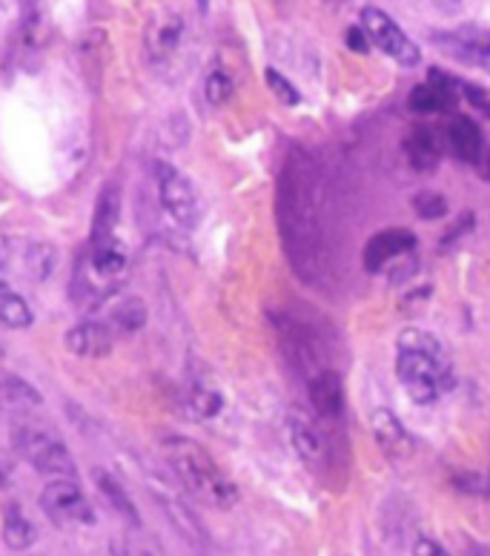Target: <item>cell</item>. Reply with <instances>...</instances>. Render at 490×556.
<instances>
[{
	"label": "cell",
	"instance_id": "44dd1931",
	"mask_svg": "<svg viewBox=\"0 0 490 556\" xmlns=\"http://www.w3.org/2000/svg\"><path fill=\"white\" fill-rule=\"evenodd\" d=\"M147 316H150V311H147V302H143V299H138V295H127V299H121V302L112 304L106 325H110L112 336L115 333L133 336V333H138V330H143V325H147Z\"/></svg>",
	"mask_w": 490,
	"mask_h": 556
},
{
	"label": "cell",
	"instance_id": "d590c367",
	"mask_svg": "<svg viewBox=\"0 0 490 556\" xmlns=\"http://www.w3.org/2000/svg\"><path fill=\"white\" fill-rule=\"evenodd\" d=\"M485 493H488V500H490V473H488V479H485Z\"/></svg>",
	"mask_w": 490,
	"mask_h": 556
},
{
	"label": "cell",
	"instance_id": "4dcf8cb0",
	"mask_svg": "<svg viewBox=\"0 0 490 556\" xmlns=\"http://www.w3.org/2000/svg\"><path fill=\"white\" fill-rule=\"evenodd\" d=\"M470 227H474V213H462L458 218H453L451 227L442 232V247L456 244V241L462 239L467 230H470Z\"/></svg>",
	"mask_w": 490,
	"mask_h": 556
},
{
	"label": "cell",
	"instance_id": "4316f807",
	"mask_svg": "<svg viewBox=\"0 0 490 556\" xmlns=\"http://www.w3.org/2000/svg\"><path fill=\"white\" fill-rule=\"evenodd\" d=\"M233 92H236V80H233V75H229L227 70H222V66H215L204 80L206 101L213 106H222L233 98Z\"/></svg>",
	"mask_w": 490,
	"mask_h": 556
},
{
	"label": "cell",
	"instance_id": "8fae6325",
	"mask_svg": "<svg viewBox=\"0 0 490 556\" xmlns=\"http://www.w3.org/2000/svg\"><path fill=\"white\" fill-rule=\"evenodd\" d=\"M413 112L419 115H439V112H453L458 104V78L451 72H442L439 66L427 72V80L411 89L407 98Z\"/></svg>",
	"mask_w": 490,
	"mask_h": 556
},
{
	"label": "cell",
	"instance_id": "ffe728a7",
	"mask_svg": "<svg viewBox=\"0 0 490 556\" xmlns=\"http://www.w3.org/2000/svg\"><path fill=\"white\" fill-rule=\"evenodd\" d=\"M40 405H43V396L26 379L12 374H0V410L21 414V410H33V407Z\"/></svg>",
	"mask_w": 490,
	"mask_h": 556
},
{
	"label": "cell",
	"instance_id": "7402d4cb",
	"mask_svg": "<svg viewBox=\"0 0 490 556\" xmlns=\"http://www.w3.org/2000/svg\"><path fill=\"white\" fill-rule=\"evenodd\" d=\"M35 525L15 500L3 502V540L12 551H26L35 542Z\"/></svg>",
	"mask_w": 490,
	"mask_h": 556
},
{
	"label": "cell",
	"instance_id": "5b68a950",
	"mask_svg": "<svg viewBox=\"0 0 490 556\" xmlns=\"http://www.w3.org/2000/svg\"><path fill=\"white\" fill-rule=\"evenodd\" d=\"M269 321H273V330H276L278 348L285 353V362L299 379H304V384L313 376L322 374L325 367H330L325 365V353H322V344H318L316 333L301 318L278 311L269 313Z\"/></svg>",
	"mask_w": 490,
	"mask_h": 556
},
{
	"label": "cell",
	"instance_id": "836d02e7",
	"mask_svg": "<svg viewBox=\"0 0 490 556\" xmlns=\"http://www.w3.org/2000/svg\"><path fill=\"white\" fill-rule=\"evenodd\" d=\"M3 488H7V470L0 468V491H3Z\"/></svg>",
	"mask_w": 490,
	"mask_h": 556
},
{
	"label": "cell",
	"instance_id": "83f0119b",
	"mask_svg": "<svg viewBox=\"0 0 490 556\" xmlns=\"http://www.w3.org/2000/svg\"><path fill=\"white\" fill-rule=\"evenodd\" d=\"M413 213L425 218V222H439L448 215V199H444L442 192L436 190H422L413 195Z\"/></svg>",
	"mask_w": 490,
	"mask_h": 556
},
{
	"label": "cell",
	"instance_id": "8d00e7d4",
	"mask_svg": "<svg viewBox=\"0 0 490 556\" xmlns=\"http://www.w3.org/2000/svg\"><path fill=\"white\" fill-rule=\"evenodd\" d=\"M0 356H3V344H0Z\"/></svg>",
	"mask_w": 490,
	"mask_h": 556
},
{
	"label": "cell",
	"instance_id": "6da1fadb",
	"mask_svg": "<svg viewBox=\"0 0 490 556\" xmlns=\"http://www.w3.org/2000/svg\"><path fill=\"white\" fill-rule=\"evenodd\" d=\"M278 236L290 267L304 285H318L330 267L325 227V178L304 147L285 152L276 184Z\"/></svg>",
	"mask_w": 490,
	"mask_h": 556
},
{
	"label": "cell",
	"instance_id": "603a6c76",
	"mask_svg": "<svg viewBox=\"0 0 490 556\" xmlns=\"http://www.w3.org/2000/svg\"><path fill=\"white\" fill-rule=\"evenodd\" d=\"M112 556H166L164 545L141 525H129L127 531L118 533L112 542Z\"/></svg>",
	"mask_w": 490,
	"mask_h": 556
},
{
	"label": "cell",
	"instance_id": "4fadbf2b",
	"mask_svg": "<svg viewBox=\"0 0 490 556\" xmlns=\"http://www.w3.org/2000/svg\"><path fill=\"white\" fill-rule=\"evenodd\" d=\"M307 396L313 416L330 421V425H339L341 416H344V382H341L336 367H325L322 374L310 379Z\"/></svg>",
	"mask_w": 490,
	"mask_h": 556
},
{
	"label": "cell",
	"instance_id": "5bb4252c",
	"mask_svg": "<svg viewBox=\"0 0 490 556\" xmlns=\"http://www.w3.org/2000/svg\"><path fill=\"white\" fill-rule=\"evenodd\" d=\"M184 38V17L175 15V12H159L152 17L150 26H147V55L150 61L161 64V61H169V58L178 52Z\"/></svg>",
	"mask_w": 490,
	"mask_h": 556
},
{
	"label": "cell",
	"instance_id": "484cf974",
	"mask_svg": "<svg viewBox=\"0 0 490 556\" xmlns=\"http://www.w3.org/2000/svg\"><path fill=\"white\" fill-rule=\"evenodd\" d=\"M187 407L198 419H213V416L222 414L224 399L218 390L206 388V384H192L190 393H187Z\"/></svg>",
	"mask_w": 490,
	"mask_h": 556
},
{
	"label": "cell",
	"instance_id": "52a82bcc",
	"mask_svg": "<svg viewBox=\"0 0 490 556\" xmlns=\"http://www.w3.org/2000/svg\"><path fill=\"white\" fill-rule=\"evenodd\" d=\"M155 184H159L161 207L166 210V215L178 227L192 230V227L201 224V218H204V201H201V192H198L196 184L181 169L166 164V161H159L155 164Z\"/></svg>",
	"mask_w": 490,
	"mask_h": 556
},
{
	"label": "cell",
	"instance_id": "f1b7e54d",
	"mask_svg": "<svg viewBox=\"0 0 490 556\" xmlns=\"http://www.w3.org/2000/svg\"><path fill=\"white\" fill-rule=\"evenodd\" d=\"M264 78H267L269 92H273V96H276L278 101H281V104H285V106H296V104H299L301 92L293 87V84H290V80L285 78V75H281V72H278V70H267V72H264Z\"/></svg>",
	"mask_w": 490,
	"mask_h": 556
},
{
	"label": "cell",
	"instance_id": "cb8c5ba5",
	"mask_svg": "<svg viewBox=\"0 0 490 556\" xmlns=\"http://www.w3.org/2000/svg\"><path fill=\"white\" fill-rule=\"evenodd\" d=\"M96 485L98 491H101L103 502L110 505L118 517L127 519L129 525H141V519H138V508H135L133 496H129L127 491H124V485H121L118 479L112 477V473H106V470H98L96 473Z\"/></svg>",
	"mask_w": 490,
	"mask_h": 556
},
{
	"label": "cell",
	"instance_id": "d6a6232c",
	"mask_svg": "<svg viewBox=\"0 0 490 556\" xmlns=\"http://www.w3.org/2000/svg\"><path fill=\"white\" fill-rule=\"evenodd\" d=\"M344 40H348L350 49H356V52H362V55L370 49V40H367L362 26H350L348 33H344Z\"/></svg>",
	"mask_w": 490,
	"mask_h": 556
},
{
	"label": "cell",
	"instance_id": "ba28073f",
	"mask_svg": "<svg viewBox=\"0 0 490 556\" xmlns=\"http://www.w3.org/2000/svg\"><path fill=\"white\" fill-rule=\"evenodd\" d=\"M40 508L49 522L72 531V528H87L96 522V510L89 505L87 493L80 491L75 479H55L40 493Z\"/></svg>",
	"mask_w": 490,
	"mask_h": 556
},
{
	"label": "cell",
	"instance_id": "2e32d148",
	"mask_svg": "<svg viewBox=\"0 0 490 556\" xmlns=\"http://www.w3.org/2000/svg\"><path fill=\"white\" fill-rule=\"evenodd\" d=\"M370 430L376 445L381 447V453L393 462H404L413 453V437L407 433V428L402 425V419L390 410H376L370 419Z\"/></svg>",
	"mask_w": 490,
	"mask_h": 556
},
{
	"label": "cell",
	"instance_id": "8992f818",
	"mask_svg": "<svg viewBox=\"0 0 490 556\" xmlns=\"http://www.w3.org/2000/svg\"><path fill=\"white\" fill-rule=\"evenodd\" d=\"M339 425L322 421L313 414H301L293 410L290 414V442H293L299 459L304 462V468H310L316 477H325L332 470L336 462V442H332V430Z\"/></svg>",
	"mask_w": 490,
	"mask_h": 556
},
{
	"label": "cell",
	"instance_id": "f546056e",
	"mask_svg": "<svg viewBox=\"0 0 490 556\" xmlns=\"http://www.w3.org/2000/svg\"><path fill=\"white\" fill-rule=\"evenodd\" d=\"M458 98H465L467 104L474 106L479 115L490 118V89L488 87H476V84L458 80Z\"/></svg>",
	"mask_w": 490,
	"mask_h": 556
},
{
	"label": "cell",
	"instance_id": "9a60e30c",
	"mask_svg": "<svg viewBox=\"0 0 490 556\" xmlns=\"http://www.w3.org/2000/svg\"><path fill=\"white\" fill-rule=\"evenodd\" d=\"M444 141H448V150L465 164H479V161H485V152H488L482 129L476 127V121H470L467 115H451L448 118Z\"/></svg>",
	"mask_w": 490,
	"mask_h": 556
},
{
	"label": "cell",
	"instance_id": "3957f363",
	"mask_svg": "<svg viewBox=\"0 0 490 556\" xmlns=\"http://www.w3.org/2000/svg\"><path fill=\"white\" fill-rule=\"evenodd\" d=\"M166 465L173 468L175 479L181 482L187 491L201 500L210 508H233L238 502L236 482L222 470V465L198 445L190 437H164L161 442Z\"/></svg>",
	"mask_w": 490,
	"mask_h": 556
},
{
	"label": "cell",
	"instance_id": "9c48e42d",
	"mask_svg": "<svg viewBox=\"0 0 490 556\" xmlns=\"http://www.w3.org/2000/svg\"><path fill=\"white\" fill-rule=\"evenodd\" d=\"M362 29L370 43H376V47L385 52V55L393 58V61H399L402 66L419 64V58H422L419 47L413 43L411 35L404 33L402 26L395 24L393 17H390L385 9L364 7L362 9Z\"/></svg>",
	"mask_w": 490,
	"mask_h": 556
},
{
	"label": "cell",
	"instance_id": "7c38bea8",
	"mask_svg": "<svg viewBox=\"0 0 490 556\" xmlns=\"http://www.w3.org/2000/svg\"><path fill=\"white\" fill-rule=\"evenodd\" d=\"M416 247V236L407 227H388V230L373 232L370 239L364 241L362 264L367 273L385 270L390 262L402 258Z\"/></svg>",
	"mask_w": 490,
	"mask_h": 556
},
{
	"label": "cell",
	"instance_id": "e575fe53",
	"mask_svg": "<svg viewBox=\"0 0 490 556\" xmlns=\"http://www.w3.org/2000/svg\"><path fill=\"white\" fill-rule=\"evenodd\" d=\"M485 173H488V178H490V150L485 152Z\"/></svg>",
	"mask_w": 490,
	"mask_h": 556
},
{
	"label": "cell",
	"instance_id": "7a4b0ae2",
	"mask_svg": "<svg viewBox=\"0 0 490 556\" xmlns=\"http://www.w3.org/2000/svg\"><path fill=\"white\" fill-rule=\"evenodd\" d=\"M395 379L416 405H434L453 388V362L430 330L407 327L395 339Z\"/></svg>",
	"mask_w": 490,
	"mask_h": 556
},
{
	"label": "cell",
	"instance_id": "30bf717a",
	"mask_svg": "<svg viewBox=\"0 0 490 556\" xmlns=\"http://www.w3.org/2000/svg\"><path fill=\"white\" fill-rule=\"evenodd\" d=\"M430 40H434V47L439 52L451 55L458 64L490 72V29H482V26H458V29L434 33Z\"/></svg>",
	"mask_w": 490,
	"mask_h": 556
},
{
	"label": "cell",
	"instance_id": "1f68e13d",
	"mask_svg": "<svg viewBox=\"0 0 490 556\" xmlns=\"http://www.w3.org/2000/svg\"><path fill=\"white\" fill-rule=\"evenodd\" d=\"M413 556H451V554H448L439 542L430 540V536H422V540H416V545H413Z\"/></svg>",
	"mask_w": 490,
	"mask_h": 556
},
{
	"label": "cell",
	"instance_id": "ac0fdd59",
	"mask_svg": "<svg viewBox=\"0 0 490 556\" xmlns=\"http://www.w3.org/2000/svg\"><path fill=\"white\" fill-rule=\"evenodd\" d=\"M118 222H121V184L106 181L101 187L96 204V218H92V230H89V244H110L118 239Z\"/></svg>",
	"mask_w": 490,
	"mask_h": 556
},
{
	"label": "cell",
	"instance_id": "277c9868",
	"mask_svg": "<svg viewBox=\"0 0 490 556\" xmlns=\"http://www.w3.org/2000/svg\"><path fill=\"white\" fill-rule=\"evenodd\" d=\"M12 445H15L17 456H24L40 473L58 479L78 477V465L72 459L70 447L52 430L40 428L35 421H17L12 430Z\"/></svg>",
	"mask_w": 490,
	"mask_h": 556
},
{
	"label": "cell",
	"instance_id": "d4e9b609",
	"mask_svg": "<svg viewBox=\"0 0 490 556\" xmlns=\"http://www.w3.org/2000/svg\"><path fill=\"white\" fill-rule=\"evenodd\" d=\"M0 321L7 327H15V330H24V327L33 325V311L21 293H15L7 281H0Z\"/></svg>",
	"mask_w": 490,
	"mask_h": 556
},
{
	"label": "cell",
	"instance_id": "e0dca14e",
	"mask_svg": "<svg viewBox=\"0 0 490 556\" xmlns=\"http://www.w3.org/2000/svg\"><path fill=\"white\" fill-rule=\"evenodd\" d=\"M112 344H115V336H112L110 325L98 321V318H87L66 333V350L80 358L110 356Z\"/></svg>",
	"mask_w": 490,
	"mask_h": 556
},
{
	"label": "cell",
	"instance_id": "d6986e66",
	"mask_svg": "<svg viewBox=\"0 0 490 556\" xmlns=\"http://www.w3.org/2000/svg\"><path fill=\"white\" fill-rule=\"evenodd\" d=\"M404 159L416 173H434L442 161V143L436 138V132L425 124H413L402 138Z\"/></svg>",
	"mask_w": 490,
	"mask_h": 556
}]
</instances>
